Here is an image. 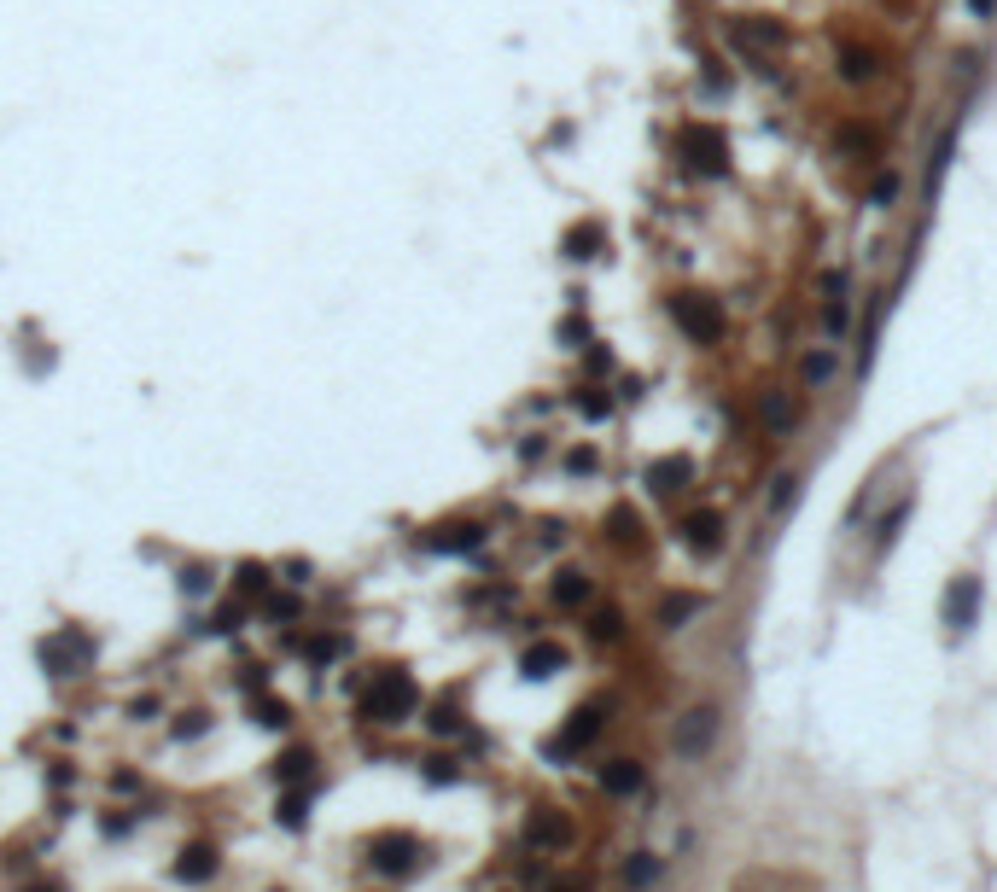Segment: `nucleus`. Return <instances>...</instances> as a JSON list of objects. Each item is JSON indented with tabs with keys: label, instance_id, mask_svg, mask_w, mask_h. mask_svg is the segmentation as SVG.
Masks as SVG:
<instances>
[{
	"label": "nucleus",
	"instance_id": "423d86ee",
	"mask_svg": "<svg viewBox=\"0 0 997 892\" xmlns=\"http://www.w3.org/2000/svg\"><path fill=\"white\" fill-rule=\"evenodd\" d=\"M41 659H47V671H53V677H76V671L94 659V642H88L82 630H59V636L41 648Z\"/></svg>",
	"mask_w": 997,
	"mask_h": 892
},
{
	"label": "nucleus",
	"instance_id": "6ab92c4d",
	"mask_svg": "<svg viewBox=\"0 0 997 892\" xmlns=\"http://www.w3.org/2000/svg\"><path fill=\"white\" fill-rule=\"evenodd\" d=\"M601 245H607V234H601L595 222H584V228H572V234H566V257H578V263H584V257H595Z\"/></svg>",
	"mask_w": 997,
	"mask_h": 892
},
{
	"label": "nucleus",
	"instance_id": "5701e85b",
	"mask_svg": "<svg viewBox=\"0 0 997 892\" xmlns=\"http://www.w3.org/2000/svg\"><path fill=\"white\" fill-rule=\"evenodd\" d=\"M310 764H315L310 747H292L286 758H275V776H280V782H304V776H310Z\"/></svg>",
	"mask_w": 997,
	"mask_h": 892
},
{
	"label": "nucleus",
	"instance_id": "b1692460",
	"mask_svg": "<svg viewBox=\"0 0 997 892\" xmlns=\"http://www.w3.org/2000/svg\"><path fill=\"white\" fill-rule=\"evenodd\" d=\"M834 368H840V362H834V356H828V350H811V356H805V368H799V374L811 379V385H828V379H834Z\"/></svg>",
	"mask_w": 997,
	"mask_h": 892
},
{
	"label": "nucleus",
	"instance_id": "f3484780",
	"mask_svg": "<svg viewBox=\"0 0 997 892\" xmlns=\"http://www.w3.org/2000/svg\"><path fill=\"white\" fill-rule=\"evenodd\" d=\"M584 601H589L584 572H560V578H554V607H584Z\"/></svg>",
	"mask_w": 997,
	"mask_h": 892
},
{
	"label": "nucleus",
	"instance_id": "39448f33",
	"mask_svg": "<svg viewBox=\"0 0 997 892\" xmlns=\"http://www.w3.org/2000/svg\"><path fill=\"white\" fill-rule=\"evenodd\" d=\"M718 706H694L688 718H677V758H706L712 753V741H718Z\"/></svg>",
	"mask_w": 997,
	"mask_h": 892
},
{
	"label": "nucleus",
	"instance_id": "4be33fe9",
	"mask_svg": "<svg viewBox=\"0 0 997 892\" xmlns=\"http://www.w3.org/2000/svg\"><path fill=\"white\" fill-rule=\"evenodd\" d=\"M700 607H706L700 595H671V601L659 607V624H665V630H677V624H683V618H694Z\"/></svg>",
	"mask_w": 997,
	"mask_h": 892
},
{
	"label": "nucleus",
	"instance_id": "c9c22d12",
	"mask_svg": "<svg viewBox=\"0 0 997 892\" xmlns=\"http://www.w3.org/2000/svg\"><path fill=\"white\" fill-rule=\"evenodd\" d=\"M823 292L828 298H846V269H823Z\"/></svg>",
	"mask_w": 997,
	"mask_h": 892
},
{
	"label": "nucleus",
	"instance_id": "4468645a",
	"mask_svg": "<svg viewBox=\"0 0 997 892\" xmlns=\"http://www.w3.org/2000/svg\"><path fill=\"white\" fill-rule=\"evenodd\" d=\"M175 875H181V881H210V875H216V852H210V846H187L181 863H175Z\"/></svg>",
	"mask_w": 997,
	"mask_h": 892
},
{
	"label": "nucleus",
	"instance_id": "a211bd4d",
	"mask_svg": "<svg viewBox=\"0 0 997 892\" xmlns=\"http://www.w3.org/2000/svg\"><path fill=\"white\" fill-rule=\"evenodd\" d=\"M840 76L846 82H869L875 76V53L869 47H840Z\"/></svg>",
	"mask_w": 997,
	"mask_h": 892
},
{
	"label": "nucleus",
	"instance_id": "9b49d317",
	"mask_svg": "<svg viewBox=\"0 0 997 892\" xmlns=\"http://www.w3.org/2000/svg\"><path fill=\"white\" fill-rule=\"evenodd\" d=\"M525 840H531V846H549V852H560V846L572 840V823H566L560 811H537V817H531V828H525Z\"/></svg>",
	"mask_w": 997,
	"mask_h": 892
},
{
	"label": "nucleus",
	"instance_id": "c756f323",
	"mask_svg": "<svg viewBox=\"0 0 997 892\" xmlns=\"http://www.w3.org/2000/svg\"><path fill=\"white\" fill-rule=\"evenodd\" d=\"M619 624H624V618L607 607V613H595V624H589V630H595V642H613V636H619Z\"/></svg>",
	"mask_w": 997,
	"mask_h": 892
},
{
	"label": "nucleus",
	"instance_id": "a19ab883",
	"mask_svg": "<svg viewBox=\"0 0 997 892\" xmlns=\"http://www.w3.org/2000/svg\"><path fill=\"white\" fill-rule=\"evenodd\" d=\"M47 892H53V887H47Z\"/></svg>",
	"mask_w": 997,
	"mask_h": 892
},
{
	"label": "nucleus",
	"instance_id": "bb28decb",
	"mask_svg": "<svg viewBox=\"0 0 997 892\" xmlns=\"http://www.w3.org/2000/svg\"><path fill=\"white\" fill-rule=\"evenodd\" d=\"M636 531H642V519L630 514V508H613V537H619V543H636Z\"/></svg>",
	"mask_w": 997,
	"mask_h": 892
},
{
	"label": "nucleus",
	"instance_id": "c85d7f7f",
	"mask_svg": "<svg viewBox=\"0 0 997 892\" xmlns=\"http://www.w3.org/2000/svg\"><path fill=\"white\" fill-rule=\"evenodd\" d=\"M654 875H659V863H654V858H636V863H624V881H630V887H648Z\"/></svg>",
	"mask_w": 997,
	"mask_h": 892
},
{
	"label": "nucleus",
	"instance_id": "7ed1b4c3",
	"mask_svg": "<svg viewBox=\"0 0 997 892\" xmlns=\"http://www.w3.org/2000/svg\"><path fill=\"white\" fill-rule=\"evenodd\" d=\"M671 321H677L694 344H718L723 327H729L723 304L718 298H706V292H677V298H671Z\"/></svg>",
	"mask_w": 997,
	"mask_h": 892
},
{
	"label": "nucleus",
	"instance_id": "ea45409f",
	"mask_svg": "<svg viewBox=\"0 0 997 892\" xmlns=\"http://www.w3.org/2000/svg\"><path fill=\"white\" fill-rule=\"evenodd\" d=\"M566 892H572V887H566Z\"/></svg>",
	"mask_w": 997,
	"mask_h": 892
},
{
	"label": "nucleus",
	"instance_id": "2f4dec72",
	"mask_svg": "<svg viewBox=\"0 0 997 892\" xmlns=\"http://www.w3.org/2000/svg\"><path fill=\"white\" fill-rule=\"evenodd\" d=\"M893 193H898V175H881V181L869 187V205H881V210H887V205H893Z\"/></svg>",
	"mask_w": 997,
	"mask_h": 892
},
{
	"label": "nucleus",
	"instance_id": "cd10ccee",
	"mask_svg": "<svg viewBox=\"0 0 997 892\" xmlns=\"http://www.w3.org/2000/svg\"><path fill=\"white\" fill-rule=\"evenodd\" d=\"M286 700H257V723H269V729H286Z\"/></svg>",
	"mask_w": 997,
	"mask_h": 892
},
{
	"label": "nucleus",
	"instance_id": "412c9836",
	"mask_svg": "<svg viewBox=\"0 0 997 892\" xmlns=\"http://www.w3.org/2000/svg\"><path fill=\"white\" fill-rule=\"evenodd\" d=\"M951 152H957V129H945V135H939V146H933V158H928V193H939V181H945V164H951Z\"/></svg>",
	"mask_w": 997,
	"mask_h": 892
},
{
	"label": "nucleus",
	"instance_id": "9d476101",
	"mask_svg": "<svg viewBox=\"0 0 997 892\" xmlns=\"http://www.w3.org/2000/svg\"><path fill=\"white\" fill-rule=\"evenodd\" d=\"M688 479H694V467H688L683 455H665V461L648 467V490H654V496H677Z\"/></svg>",
	"mask_w": 997,
	"mask_h": 892
},
{
	"label": "nucleus",
	"instance_id": "f03ea898",
	"mask_svg": "<svg viewBox=\"0 0 997 892\" xmlns=\"http://www.w3.org/2000/svg\"><path fill=\"white\" fill-rule=\"evenodd\" d=\"M420 706V688H414L409 671H385V677H374V688H368V700H362V712L374 723H403Z\"/></svg>",
	"mask_w": 997,
	"mask_h": 892
},
{
	"label": "nucleus",
	"instance_id": "f8f14e48",
	"mask_svg": "<svg viewBox=\"0 0 997 892\" xmlns=\"http://www.w3.org/2000/svg\"><path fill=\"white\" fill-rule=\"evenodd\" d=\"M601 788L613 793V799H630V793L642 788V764H636V758H613V764H601Z\"/></svg>",
	"mask_w": 997,
	"mask_h": 892
},
{
	"label": "nucleus",
	"instance_id": "e433bc0d",
	"mask_svg": "<svg viewBox=\"0 0 997 892\" xmlns=\"http://www.w3.org/2000/svg\"><path fill=\"white\" fill-rule=\"evenodd\" d=\"M566 467H572V473H595V449H572Z\"/></svg>",
	"mask_w": 997,
	"mask_h": 892
},
{
	"label": "nucleus",
	"instance_id": "20e7f679",
	"mask_svg": "<svg viewBox=\"0 0 997 892\" xmlns=\"http://www.w3.org/2000/svg\"><path fill=\"white\" fill-rule=\"evenodd\" d=\"M368 858H374V869H385V875H414L420 869V858H426V846L414 840V834H374V846H368Z\"/></svg>",
	"mask_w": 997,
	"mask_h": 892
},
{
	"label": "nucleus",
	"instance_id": "f257e3e1",
	"mask_svg": "<svg viewBox=\"0 0 997 892\" xmlns=\"http://www.w3.org/2000/svg\"><path fill=\"white\" fill-rule=\"evenodd\" d=\"M677 158L694 175H729V140L712 123H683L677 129Z\"/></svg>",
	"mask_w": 997,
	"mask_h": 892
},
{
	"label": "nucleus",
	"instance_id": "7c9ffc66",
	"mask_svg": "<svg viewBox=\"0 0 997 892\" xmlns=\"http://www.w3.org/2000/svg\"><path fill=\"white\" fill-rule=\"evenodd\" d=\"M823 327H828V333H840V327H846V298H823Z\"/></svg>",
	"mask_w": 997,
	"mask_h": 892
},
{
	"label": "nucleus",
	"instance_id": "393cba45",
	"mask_svg": "<svg viewBox=\"0 0 997 892\" xmlns=\"http://www.w3.org/2000/svg\"><path fill=\"white\" fill-rule=\"evenodd\" d=\"M572 403H578V414H584V420H607V414H613V403H607V397H601L595 385H589V391H578Z\"/></svg>",
	"mask_w": 997,
	"mask_h": 892
},
{
	"label": "nucleus",
	"instance_id": "473e14b6",
	"mask_svg": "<svg viewBox=\"0 0 997 892\" xmlns=\"http://www.w3.org/2000/svg\"><path fill=\"white\" fill-rule=\"evenodd\" d=\"M426 723H432V729H438V735H449V729H455V723H461V718H455V706H449V700H444V706H432V718H426Z\"/></svg>",
	"mask_w": 997,
	"mask_h": 892
},
{
	"label": "nucleus",
	"instance_id": "a878e982",
	"mask_svg": "<svg viewBox=\"0 0 997 892\" xmlns=\"http://www.w3.org/2000/svg\"><path fill=\"white\" fill-rule=\"evenodd\" d=\"M793 496H799V479H793V473H782V479H776V490H770V514H788Z\"/></svg>",
	"mask_w": 997,
	"mask_h": 892
},
{
	"label": "nucleus",
	"instance_id": "1a4fd4ad",
	"mask_svg": "<svg viewBox=\"0 0 997 892\" xmlns=\"http://www.w3.org/2000/svg\"><path fill=\"white\" fill-rule=\"evenodd\" d=\"M980 613V578H957V584L945 589V624L951 630H968Z\"/></svg>",
	"mask_w": 997,
	"mask_h": 892
},
{
	"label": "nucleus",
	"instance_id": "0eeeda50",
	"mask_svg": "<svg viewBox=\"0 0 997 892\" xmlns=\"http://www.w3.org/2000/svg\"><path fill=\"white\" fill-rule=\"evenodd\" d=\"M601 712H607V706H578V712H572V723H566V729H560V735L549 741V758H572V753H584L589 741L601 735Z\"/></svg>",
	"mask_w": 997,
	"mask_h": 892
},
{
	"label": "nucleus",
	"instance_id": "f704fd0d",
	"mask_svg": "<svg viewBox=\"0 0 997 892\" xmlns=\"http://www.w3.org/2000/svg\"><path fill=\"white\" fill-rule=\"evenodd\" d=\"M333 653H344V636H321V642H310V659H333Z\"/></svg>",
	"mask_w": 997,
	"mask_h": 892
},
{
	"label": "nucleus",
	"instance_id": "4c0bfd02",
	"mask_svg": "<svg viewBox=\"0 0 997 892\" xmlns=\"http://www.w3.org/2000/svg\"><path fill=\"white\" fill-rule=\"evenodd\" d=\"M432 782H455V770H449V758H432V770H426Z\"/></svg>",
	"mask_w": 997,
	"mask_h": 892
},
{
	"label": "nucleus",
	"instance_id": "72a5a7b5",
	"mask_svg": "<svg viewBox=\"0 0 997 892\" xmlns=\"http://www.w3.org/2000/svg\"><path fill=\"white\" fill-rule=\"evenodd\" d=\"M263 584H269V572H263V566H240V589H245V595H257Z\"/></svg>",
	"mask_w": 997,
	"mask_h": 892
},
{
	"label": "nucleus",
	"instance_id": "58836bf2",
	"mask_svg": "<svg viewBox=\"0 0 997 892\" xmlns=\"http://www.w3.org/2000/svg\"><path fill=\"white\" fill-rule=\"evenodd\" d=\"M968 6H974L980 18H992V6H997V0H968Z\"/></svg>",
	"mask_w": 997,
	"mask_h": 892
},
{
	"label": "nucleus",
	"instance_id": "aec40b11",
	"mask_svg": "<svg viewBox=\"0 0 997 892\" xmlns=\"http://www.w3.org/2000/svg\"><path fill=\"white\" fill-rule=\"evenodd\" d=\"M910 508H916L910 496L887 508V519H881V531H875V549H893V543H898V531H904V519H910Z\"/></svg>",
	"mask_w": 997,
	"mask_h": 892
},
{
	"label": "nucleus",
	"instance_id": "2eb2a0df",
	"mask_svg": "<svg viewBox=\"0 0 997 892\" xmlns=\"http://www.w3.org/2000/svg\"><path fill=\"white\" fill-rule=\"evenodd\" d=\"M793 420H799V403H793L788 391H770V397H764V426H770V432H788Z\"/></svg>",
	"mask_w": 997,
	"mask_h": 892
},
{
	"label": "nucleus",
	"instance_id": "6e6552de",
	"mask_svg": "<svg viewBox=\"0 0 997 892\" xmlns=\"http://www.w3.org/2000/svg\"><path fill=\"white\" fill-rule=\"evenodd\" d=\"M677 531H683V543L694 554H718L723 549V514L718 508H688Z\"/></svg>",
	"mask_w": 997,
	"mask_h": 892
},
{
	"label": "nucleus",
	"instance_id": "ddd939ff",
	"mask_svg": "<svg viewBox=\"0 0 997 892\" xmlns=\"http://www.w3.org/2000/svg\"><path fill=\"white\" fill-rule=\"evenodd\" d=\"M560 665H566V648H560V642H531V648H525V659H519V671H525V677H554Z\"/></svg>",
	"mask_w": 997,
	"mask_h": 892
},
{
	"label": "nucleus",
	"instance_id": "dca6fc26",
	"mask_svg": "<svg viewBox=\"0 0 997 892\" xmlns=\"http://www.w3.org/2000/svg\"><path fill=\"white\" fill-rule=\"evenodd\" d=\"M484 543V531L479 525H444L438 537H432V549H444V554H455V549H479Z\"/></svg>",
	"mask_w": 997,
	"mask_h": 892
}]
</instances>
